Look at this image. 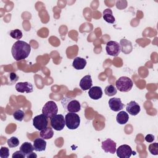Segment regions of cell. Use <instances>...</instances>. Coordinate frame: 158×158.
Here are the masks:
<instances>
[{
	"instance_id": "cell-1",
	"label": "cell",
	"mask_w": 158,
	"mask_h": 158,
	"mask_svg": "<svg viewBox=\"0 0 158 158\" xmlns=\"http://www.w3.org/2000/svg\"><path fill=\"white\" fill-rule=\"evenodd\" d=\"M31 51L30 45L21 40H18L13 44L11 52L14 59L17 60H21L28 57Z\"/></svg>"
},
{
	"instance_id": "cell-2",
	"label": "cell",
	"mask_w": 158,
	"mask_h": 158,
	"mask_svg": "<svg viewBox=\"0 0 158 158\" xmlns=\"http://www.w3.org/2000/svg\"><path fill=\"white\" fill-rule=\"evenodd\" d=\"M61 104L65 111L68 112H78L81 109V105L78 101L75 99L65 96L61 99Z\"/></svg>"
},
{
	"instance_id": "cell-3",
	"label": "cell",
	"mask_w": 158,
	"mask_h": 158,
	"mask_svg": "<svg viewBox=\"0 0 158 158\" xmlns=\"http://www.w3.org/2000/svg\"><path fill=\"white\" fill-rule=\"evenodd\" d=\"M132 80L128 77H121L115 82V86L117 89L121 92H128L133 87Z\"/></svg>"
},
{
	"instance_id": "cell-4",
	"label": "cell",
	"mask_w": 158,
	"mask_h": 158,
	"mask_svg": "<svg viewBox=\"0 0 158 158\" xmlns=\"http://www.w3.org/2000/svg\"><path fill=\"white\" fill-rule=\"evenodd\" d=\"M65 125L70 130L77 129L80 123L79 115L74 112H69L65 116Z\"/></svg>"
},
{
	"instance_id": "cell-5",
	"label": "cell",
	"mask_w": 158,
	"mask_h": 158,
	"mask_svg": "<svg viewBox=\"0 0 158 158\" xmlns=\"http://www.w3.org/2000/svg\"><path fill=\"white\" fill-rule=\"evenodd\" d=\"M58 107L56 103L53 101L47 102L42 109V114H44L48 118H52L57 114Z\"/></svg>"
},
{
	"instance_id": "cell-6",
	"label": "cell",
	"mask_w": 158,
	"mask_h": 158,
	"mask_svg": "<svg viewBox=\"0 0 158 158\" xmlns=\"http://www.w3.org/2000/svg\"><path fill=\"white\" fill-rule=\"evenodd\" d=\"M33 125L38 130H42L48 125V118L43 114L35 116L33 119Z\"/></svg>"
},
{
	"instance_id": "cell-7",
	"label": "cell",
	"mask_w": 158,
	"mask_h": 158,
	"mask_svg": "<svg viewBox=\"0 0 158 158\" xmlns=\"http://www.w3.org/2000/svg\"><path fill=\"white\" fill-rule=\"evenodd\" d=\"M51 125L56 131H61L65 125L64 117L62 114H56L51 118Z\"/></svg>"
},
{
	"instance_id": "cell-8",
	"label": "cell",
	"mask_w": 158,
	"mask_h": 158,
	"mask_svg": "<svg viewBox=\"0 0 158 158\" xmlns=\"http://www.w3.org/2000/svg\"><path fill=\"white\" fill-rule=\"evenodd\" d=\"M106 50L107 54L113 57H116L121 52V47L118 42L109 41L106 44Z\"/></svg>"
},
{
	"instance_id": "cell-9",
	"label": "cell",
	"mask_w": 158,
	"mask_h": 158,
	"mask_svg": "<svg viewBox=\"0 0 158 158\" xmlns=\"http://www.w3.org/2000/svg\"><path fill=\"white\" fill-rule=\"evenodd\" d=\"M115 152L117 156L120 158H129L133 153L131 147L127 144L120 146Z\"/></svg>"
},
{
	"instance_id": "cell-10",
	"label": "cell",
	"mask_w": 158,
	"mask_h": 158,
	"mask_svg": "<svg viewBox=\"0 0 158 158\" xmlns=\"http://www.w3.org/2000/svg\"><path fill=\"white\" fill-rule=\"evenodd\" d=\"M101 148L106 152L114 154L116 151V143L111 139L107 138L102 142Z\"/></svg>"
},
{
	"instance_id": "cell-11",
	"label": "cell",
	"mask_w": 158,
	"mask_h": 158,
	"mask_svg": "<svg viewBox=\"0 0 158 158\" xmlns=\"http://www.w3.org/2000/svg\"><path fill=\"white\" fill-rule=\"evenodd\" d=\"M15 89L17 91L22 93H30L33 91L32 84L28 81L17 83L15 85Z\"/></svg>"
},
{
	"instance_id": "cell-12",
	"label": "cell",
	"mask_w": 158,
	"mask_h": 158,
	"mask_svg": "<svg viewBox=\"0 0 158 158\" xmlns=\"http://www.w3.org/2000/svg\"><path fill=\"white\" fill-rule=\"evenodd\" d=\"M109 106L110 109L114 112H118L124 107V104L122 102L121 99L118 98H110L109 100Z\"/></svg>"
},
{
	"instance_id": "cell-13",
	"label": "cell",
	"mask_w": 158,
	"mask_h": 158,
	"mask_svg": "<svg viewBox=\"0 0 158 158\" xmlns=\"http://www.w3.org/2000/svg\"><path fill=\"white\" fill-rule=\"evenodd\" d=\"M126 110L131 115H136L140 112V106L135 101H131L126 106Z\"/></svg>"
},
{
	"instance_id": "cell-14",
	"label": "cell",
	"mask_w": 158,
	"mask_h": 158,
	"mask_svg": "<svg viewBox=\"0 0 158 158\" xmlns=\"http://www.w3.org/2000/svg\"><path fill=\"white\" fill-rule=\"evenodd\" d=\"M88 95L94 100H98L101 98L102 96V91L101 88L99 86L91 87L90 89H89Z\"/></svg>"
},
{
	"instance_id": "cell-15",
	"label": "cell",
	"mask_w": 158,
	"mask_h": 158,
	"mask_svg": "<svg viewBox=\"0 0 158 158\" xmlns=\"http://www.w3.org/2000/svg\"><path fill=\"white\" fill-rule=\"evenodd\" d=\"M92 85H93L92 79H91V75H87L83 77L80 81V86L81 89L83 91H86L90 89L92 86Z\"/></svg>"
},
{
	"instance_id": "cell-16",
	"label": "cell",
	"mask_w": 158,
	"mask_h": 158,
	"mask_svg": "<svg viewBox=\"0 0 158 158\" xmlns=\"http://www.w3.org/2000/svg\"><path fill=\"white\" fill-rule=\"evenodd\" d=\"M33 148L35 151L41 152L46 149V142L43 138H36L33 141Z\"/></svg>"
},
{
	"instance_id": "cell-17",
	"label": "cell",
	"mask_w": 158,
	"mask_h": 158,
	"mask_svg": "<svg viewBox=\"0 0 158 158\" xmlns=\"http://www.w3.org/2000/svg\"><path fill=\"white\" fill-rule=\"evenodd\" d=\"M86 65V60L81 57H77L74 59L72 62V66L74 69L77 70H82L83 69Z\"/></svg>"
},
{
	"instance_id": "cell-18",
	"label": "cell",
	"mask_w": 158,
	"mask_h": 158,
	"mask_svg": "<svg viewBox=\"0 0 158 158\" xmlns=\"http://www.w3.org/2000/svg\"><path fill=\"white\" fill-rule=\"evenodd\" d=\"M33 146L29 142L23 143L20 147V151L27 157L34 151Z\"/></svg>"
},
{
	"instance_id": "cell-19",
	"label": "cell",
	"mask_w": 158,
	"mask_h": 158,
	"mask_svg": "<svg viewBox=\"0 0 158 158\" xmlns=\"http://www.w3.org/2000/svg\"><path fill=\"white\" fill-rule=\"evenodd\" d=\"M102 14H103L102 17L106 22H107V23H114L115 17H114V15L112 14V11L110 9L107 8V9H106L105 10H104Z\"/></svg>"
},
{
	"instance_id": "cell-20",
	"label": "cell",
	"mask_w": 158,
	"mask_h": 158,
	"mask_svg": "<svg viewBox=\"0 0 158 158\" xmlns=\"http://www.w3.org/2000/svg\"><path fill=\"white\" fill-rule=\"evenodd\" d=\"M129 119L128 114H127L125 111H120L117 114L116 117V120L118 123L120 125H124L125 124Z\"/></svg>"
},
{
	"instance_id": "cell-21",
	"label": "cell",
	"mask_w": 158,
	"mask_h": 158,
	"mask_svg": "<svg viewBox=\"0 0 158 158\" xmlns=\"http://www.w3.org/2000/svg\"><path fill=\"white\" fill-rule=\"evenodd\" d=\"M40 136L44 139H49L52 138L54 135V131L52 128L49 127H47L44 129L41 130Z\"/></svg>"
},
{
	"instance_id": "cell-22",
	"label": "cell",
	"mask_w": 158,
	"mask_h": 158,
	"mask_svg": "<svg viewBox=\"0 0 158 158\" xmlns=\"http://www.w3.org/2000/svg\"><path fill=\"white\" fill-rule=\"evenodd\" d=\"M117 91L115 87L112 85L107 86L104 89L105 94L109 96H112L115 95L117 93Z\"/></svg>"
},
{
	"instance_id": "cell-23",
	"label": "cell",
	"mask_w": 158,
	"mask_h": 158,
	"mask_svg": "<svg viewBox=\"0 0 158 158\" xmlns=\"http://www.w3.org/2000/svg\"><path fill=\"white\" fill-rule=\"evenodd\" d=\"M10 36L14 39L19 40L22 38L23 34L20 30L15 29V30H12L10 31Z\"/></svg>"
},
{
	"instance_id": "cell-24",
	"label": "cell",
	"mask_w": 158,
	"mask_h": 158,
	"mask_svg": "<svg viewBox=\"0 0 158 158\" xmlns=\"http://www.w3.org/2000/svg\"><path fill=\"white\" fill-rule=\"evenodd\" d=\"M7 143L9 147H10V148H15V147L19 146V139L17 137L12 136L10 138H9V139H7Z\"/></svg>"
},
{
	"instance_id": "cell-25",
	"label": "cell",
	"mask_w": 158,
	"mask_h": 158,
	"mask_svg": "<svg viewBox=\"0 0 158 158\" xmlns=\"http://www.w3.org/2000/svg\"><path fill=\"white\" fill-rule=\"evenodd\" d=\"M24 115H25V114H24V112L20 109H19V110H15L14 113H13V117L14 118L17 120V121H19V122H21L23 120V118H24Z\"/></svg>"
},
{
	"instance_id": "cell-26",
	"label": "cell",
	"mask_w": 158,
	"mask_h": 158,
	"mask_svg": "<svg viewBox=\"0 0 158 158\" xmlns=\"http://www.w3.org/2000/svg\"><path fill=\"white\" fill-rule=\"evenodd\" d=\"M149 152L153 155H157L158 154V143H154L150 144L149 146Z\"/></svg>"
},
{
	"instance_id": "cell-27",
	"label": "cell",
	"mask_w": 158,
	"mask_h": 158,
	"mask_svg": "<svg viewBox=\"0 0 158 158\" xmlns=\"http://www.w3.org/2000/svg\"><path fill=\"white\" fill-rule=\"evenodd\" d=\"M9 156V150L6 147H1L0 149V157L1 158H7Z\"/></svg>"
},
{
	"instance_id": "cell-28",
	"label": "cell",
	"mask_w": 158,
	"mask_h": 158,
	"mask_svg": "<svg viewBox=\"0 0 158 158\" xmlns=\"http://www.w3.org/2000/svg\"><path fill=\"white\" fill-rule=\"evenodd\" d=\"M9 85H13L18 80L19 77L17 75V74L14 72H10L9 73Z\"/></svg>"
},
{
	"instance_id": "cell-29",
	"label": "cell",
	"mask_w": 158,
	"mask_h": 158,
	"mask_svg": "<svg viewBox=\"0 0 158 158\" xmlns=\"http://www.w3.org/2000/svg\"><path fill=\"white\" fill-rule=\"evenodd\" d=\"M25 157H26L20 150L19 151H17L15 152H14L12 156V158H19V157H21V158H25Z\"/></svg>"
},
{
	"instance_id": "cell-30",
	"label": "cell",
	"mask_w": 158,
	"mask_h": 158,
	"mask_svg": "<svg viewBox=\"0 0 158 158\" xmlns=\"http://www.w3.org/2000/svg\"><path fill=\"white\" fill-rule=\"evenodd\" d=\"M145 140L148 143H152L154 140V136L152 134H148L145 137Z\"/></svg>"
},
{
	"instance_id": "cell-31",
	"label": "cell",
	"mask_w": 158,
	"mask_h": 158,
	"mask_svg": "<svg viewBox=\"0 0 158 158\" xmlns=\"http://www.w3.org/2000/svg\"><path fill=\"white\" fill-rule=\"evenodd\" d=\"M27 157H28V158H35V157L36 158V157H37V155L33 152H31V154L28 155L27 156Z\"/></svg>"
}]
</instances>
